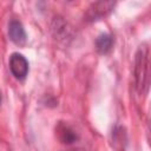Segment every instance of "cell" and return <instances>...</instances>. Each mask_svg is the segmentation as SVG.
<instances>
[{
    "mask_svg": "<svg viewBox=\"0 0 151 151\" xmlns=\"http://www.w3.org/2000/svg\"><path fill=\"white\" fill-rule=\"evenodd\" d=\"M134 79L136 87L140 93L147 92L149 88V50L140 47L134 59Z\"/></svg>",
    "mask_w": 151,
    "mask_h": 151,
    "instance_id": "1",
    "label": "cell"
},
{
    "mask_svg": "<svg viewBox=\"0 0 151 151\" xmlns=\"http://www.w3.org/2000/svg\"><path fill=\"white\" fill-rule=\"evenodd\" d=\"M114 2L113 1H98L92 4L86 12V20L87 21H96V20H100L101 18H105L106 15H109L113 7H114Z\"/></svg>",
    "mask_w": 151,
    "mask_h": 151,
    "instance_id": "2",
    "label": "cell"
},
{
    "mask_svg": "<svg viewBox=\"0 0 151 151\" xmlns=\"http://www.w3.org/2000/svg\"><path fill=\"white\" fill-rule=\"evenodd\" d=\"M9 70L17 79L19 80L25 79L28 73L27 59L20 53H12L9 57Z\"/></svg>",
    "mask_w": 151,
    "mask_h": 151,
    "instance_id": "3",
    "label": "cell"
},
{
    "mask_svg": "<svg viewBox=\"0 0 151 151\" xmlns=\"http://www.w3.org/2000/svg\"><path fill=\"white\" fill-rule=\"evenodd\" d=\"M8 35H9V39L19 46L25 45V42L27 40L26 31H25L22 24L19 20H11L9 21V24H8Z\"/></svg>",
    "mask_w": 151,
    "mask_h": 151,
    "instance_id": "4",
    "label": "cell"
},
{
    "mask_svg": "<svg viewBox=\"0 0 151 151\" xmlns=\"http://www.w3.org/2000/svg\"><path fill=\"white\" fill-rule=\"evenodd\" d=\"M57 134H58V138L60 139V142L66 145H71V144L76 143L79 138L78 133L70 125H67L65 123H59V125L57 126Z\"/></svg>",
    "mask_w": 151,
    "mask_h": 151,
    "instance_id": "5",
    "label": "cell"
},
{
    "mask_svg": "<svg viewBox=\"0 0 151 151\" xmlns=\"http://www.w3.org/2000/svg\"><path fill=\"white\" fill-rule=\"evenodd\" d=\"M113 46V37L109 33H101L96 39V48L99 53H107Z\"/></svg>",
    "mask_w": 151,
    "mask_h": 151,
    "instance_id": "6",
    "label": "cell"
},
{
    "mask_svg": "<svg viewBox=\"0 0 151 151\" xmlns=\"http://www.w3.org/2000/svg\"><path fill=\"white\" fill-rule=\"evenodd\" d=\"M0 104H1V93H0Z\"/></svg>",
    "mask_w": 151,
    "mask_h": 151,
    "instance_id": "7",
    "label": "cell"
}]
</instances>
